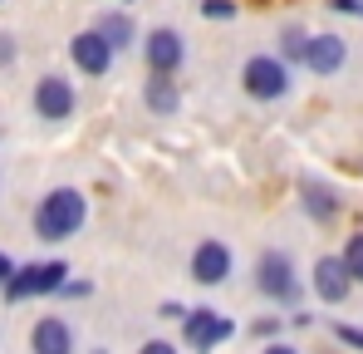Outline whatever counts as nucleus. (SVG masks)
<instances>
[{
	"label": "nucleus",
	"mask_w": 363,
	"mask_h": 354,
	"mask_svg": "<svg viewBox=\"0 0 363 354\" xmlns=\"http://www.w3.org/2000/svg\"><path fill=\"white\" fill-rule=\"evenodd\" d=\"M74 84L64 79V74H45L40 84H35V114L50 118V123H64V118L74 114Z\"/></svg>",
	"instance_id": "nucleus-8"
},
{
	"label": "nucleus",
	"mask_w": 363,
	"mask_h": 354,
	"mask_svg": "<svg viewBox=\"0 0 363 354\" xmlns=\"http://www.w3.org/2000/svg\"><path fill=\"white\" fill-rule=\"evenodd\" d=\"M138 354H182V350L172 345V340H147V345H143Z\"/></svg>",
	"instance_id": "nucleus-22"
},
{
	"label": "nucleus",
	"mask_w": 363,
	"mask_h": 354,
	"mask_svg": "<svg viewBox=\"0 0 363 354\" xmlns=\"http://www.w3.org/2000/svg\"><path fill=\"white\" fill-rule=\"evenodd\" d=\"M344 266H349V276H354V286H363V232H354L349 241H344Z\"/></svg>",
	"instance_id": "nucleus-17"
},
{
	"label": "nucleus",
	"mask_w": 363,
	"mask_h": 354,
	"mask_svg": "<svg viewBox=\"0 0 363 354\" xmlns=\"http://www.w3.org/2000/svg\"><path fill=\"white\" fill-rule=\"evenodd\" d=\"M241 84H245V94L260 99V104L285 99V94H290V64H285L280 55H255V59H245Z\"/></svg>",
	"instance_id": "nucleus-3"
},
{
	"label": "nucleus",
	"mask_w": 363,
	"mask_h": 354,
	"mask_svg": "<svg viewBox=\"0 0 363 354\" xmlns=\"http://www.w3.org/2000/svg\"><path fill=\"white\" fill-rule=\"evenodd\" d=\"M143 99H147V109L157 118H172L182 109V94H177V84H172V74H152L147 89H143Z\"/></svg>",
	"instance_id": "nucleus-14"
},
{
	"label": "nucleus",
	"mask_w": 363,
	"mask_h": 354,
	"mask_svg": "<svg viewBox=\"0 0 363 354\" xmlns=\"http://www.w3.org/2000/svg\"><path fill=\"white\" fill-rule=\"evenodd\" d=\"M260 354H300V350H295L290 340H270V345H265V350H260Z\"/></svg>",
	"instance_id": "nucleus-25"
},
{
	"label": "nucleus",
	"mask_w": 363,
	"mask_h": 354,
	"mask_svg": "<svg viewBox=\"0 0 363 354\" xmlns=\"http://www.w3.org/2000/svg\"><path fill=\"white\" fill-rule=\"evenodd\" d=\"M334 10H344V15H363V0H334Z\"/></svg>",
	"instance_id": "nucleus-27"
},
{
	"label": "nucleus",
	"mask_w": 363,
	"mask_h": 354,
	"mask_svg": "<svg viewBox=\"0 0 363 354\" xmlns=\"http://www.w3.org/2000/svg\"><path fill=\"white\" fill-rule=\"evenodd\" d=\"M344 59H349V45L339 40V35H309V50H304V69L309 74H339L344 69Z\"/></svg>",
	"instance_id": "nucleus-11"
},
{
	"label": "nucleus",
	"mask_w": 363,
	"mask_h": 354,
	"mask_svg": "<svg viewBox=\"0 0 363 354\" xmlns=\"http://www.w3.org/2000/svg\"><path fill=\"white\" fill-rule=\"evenodd\" d=\"M304 50H309V35H304L300 25H285V30H280V55L304 64Z\"/></svg>",
	"instance_id": "nucleus-16"
},
{
	"label": "nucleus",
	"mask_w": 363,
	"mask_h": 354,
	"mask_svg": "<svg viewBox=\"0 0 363 354\" xmlns=\"http://www.w3.org/2000/svg\"><path fill=\"white\" fill-rule=\"evenodd\" d=\"M94 30H99V35H104V40L113 45V50H128V45L138 40V30H133V20H128L123 10H113V15H104V20H99Z\"/></svg>",
	"instance_id": "nucleus-15"
},
{
	"label": "nucleus",
	"mask_w": 363,
	"mask_h": 354,
	"mask_svg": "<svg viewBox=\"0 0 363 354\" xmlns=\"http://www.w3.org/2000/svg\"><path fill=\"white\" fill-rule=\"evenodd\" d=\"M89 354H108V350H89Z\"/></svg>",
	"instance_id": "nucleus-28"
},
{
	"label": "nucleus",
	"mask_w": 363,
	"mask_h": 354,
	"mask_svg": "<svg viewBox=\"0 0 363 354\" xmlns=\"http://www.w3.org/2000/svg\"><path fill=\"white\" fill-rule=\"evenodd\" d=\"M30 350L35 354H74V330L60 315H40L30 330Z\"/></svg>",
	"instance_id": "nucleus-12"
},
{
	"label": "nucleus",
	"mask_w": 363,
	"mask_h": 354,
	"mask_svg": "<svg viewBox=\"0 0 363 354\" xmlns=\"http://www.w3.org/2000/svg\"><path fill=\"white\" fill-rule=\"evenodd\" d=\"M123 5H133V0H123Z\"/></svg>",
	"instance_id": "nucleus-29"
},
{
	"label": "nucleus",
	"mask_w": 363,
	"mask_h": 354,
	"mask_svg": "<svg viewBox=\"0 0 363 354\" xmlns=\"http://www.w3.org/2000/svg\"><path fill=\"white\" fill-rule=\"evenodd\" d=\"M60 295H69V300H89V295H94V281H69Z\"/></svg>",
	"instance_id": "nucleus-21"
},
{
	"label": "nucleus",
	"mask_w": 363,
	"mask_h": 354,
	"mask_svg": "<svg viewBox=\"0 0 363 354\" xmlns=\"http://www.w3.org/2000/svg\"><path fill=\"white\" fill-rule=\"evenodd\" d=\"M255 335H260V340H275V335H280V320H260Z\"/></svg>",
	"instance_id": "nucleus-23"
},
{
	"label": "nucleus",
	"mask_w": 363,
	"mask_h": 354,
	"mask_svg": "<svg viewBox=\"0 0 363 354\" xmlns=\"http://www.w3.org/2000/svg\"><path fill=\"white\" fill-rule=\"evenodd\" d=\"M309 286H314V295H319L324 305H344V300H349V291H354V276H349L344 256H319V261H314Z\"/></svg>",
	"instance_id": "nucleus-7"
},
{
	"label": "nucleus",
	"mask_w": 363,
	"mask_h": 354,
	"mask_svg": "<svg viewBox=\"0 0 363 354\" xmlns=\"http://www.w3.org/2000/svg\"><path fill=\"white\" fill-rule=\"evenodd\" d=\"M300 202H304V212L319 222V227H329L334 217H339V192L329 187V182H314V177H304V187H300Z\"/></svg>",
	"instance_id": "nucleus-13"
},
{
	"label": "nucleus",
	"mask_w": 363,
	"mask_h": 354,
	"mask_svg": "<svg viewBox=\"0 0 363 354\" xmlns=\"http://www.w3.org/2000/svg\"><path fill=\"white\" fill-rule=\"evenodd\" d=\"M84 222H89V202L79 187H55L35 207V236L40 241H69Z\"/></svg>",
	"instance_id": "nucleus-1"
},
{
	"label": "nucleus",
	"mask_w": 363,
	"mask_h": 354,
	"mask_svg": "<svg viewBox=\"0 0 363 354\" xmlns=\"http://www.w3.org/2000/svg\"><path fill=\"white\" fill-rule=\"evenodd\" d=\"M143 55H147V64H152V74H177L186 45H182L177 30H162V25H157V30L143 40Z\"/></svg>",
	"instance_id": "nucleus-10"
},
{
	"label": "nucleus",
	"mask_w": 363,
	"mask_h": 354,
	"mask_svg": "<svg viewBox=\"0 0 363 354\" xmlns=\"http://www.w3.org/2000/svg\"><path fill=\"white\" fill-rule=\"evenodd\" d=\"M231 271H236V256H231L226 241L206 236V241L191 251V281H196V286H226Z\"/></svg>",
	"instance_id": "nucleus-6"
},
{
	"label": "nucleus",
	"mask_w": 363,
	"mask_h": 354,
	"mask_svg": "<svg viewBox=\"0 0 363 354\" xmlns=\"http://www.w3.org/2000/svg\"><path fill=\"white\" fill-rule=\"evenodd\" d=\"M231 335H236V320L221 315V310H211V305H196L182 320V340H186V350H196V354H211L216 345H226Z\"/></svg>",
	"instance_id": "nucleus-4"
},
{
	"label": "nucleus",
	"mask_w": 363,
	"mask_h": 354,
	"mask_svg": "<svg viewBox=\"0 0 363 354\" xmlns=\"http://www.w3.org/2000/svg\"><path fill=\"white\" fill-rule=\"evenodd\" d=\"M201 15L206 20H231L236 15V0H201Z\"/></svg>",
	"instance_id": "nucleus-19"
},
{
	"label": "nucleus",
	"mask_w": 363,
	"mask_h": 354,
	"mask_svg": "<svg viewBox=\"0 0 363 354\" xmlns=\"http://www.w3.org/2000/svg\"><path fill=\"white\" fill-rule=\"evenodd\" d=\"M255 291L275 305H295L300 300V276H295V256L280 246H265L255 256Z\"/></svg>",
	"instance_id": "nucleus-2"
},
{
	"label": "nucleus",
	"mask_w": 363,
	"mask_h": 354,
	"mask_svg": "<svg viewBox=\"0 0 363 354\" xmlns=\"http://www.w3.org/2000/svg\"><path fill=\"white\" fill-rule=\"evenodd\" d=\"M69 59L84 69V74H94V79H104L108 69H113V45L99 35V30H79L74 40H69Z\"/></svg>",
	"instance_id": "nucleus-9"
},
{
	"label": "nucleus",
	"mask_w": 363,
	"mask_h": 354,
	"mask_svg": "<svg viewBox=\"0 0 363 354\" xmlns=\"http://www.w3.org/2000/svg\"><path fill=\"white\" fill-rule=\"evenodd\" d=\"M157 315H162V320H186L191 310H186L182 300H162V305H157Z\"/></svg>",
	"instance_id": "nucleus-20"
},
{
	"label": "nucleus",
	"mask_w": 363,
	"mask_h": 354,
	"mask_svg": "<svg viewBox=\"0 0 363 354\" xmlns=\"http://www.w3.org/2000/svg\"><path fill=\"white\" fill-rule=\"evenodd\" d=\"M334 340H339V345H349V350H363V325L334 320Z\"/></svg>",
	"instance_id": "nucleus-18"
},
{
	"label": "nucleus",
	"mask_w": 363,
	"mask_h": 354,
	"mask_svg": "<svg viewBox=\"0 0 363 354\" xmlns=\"http://www.w3.org/2000/svg\"><path fill=\"white\" fill-rule=\"evenodd\" d=\"M69 286V266L64 261H35V266H20L5 286V300H30V295H60Z\"/></svg>",
	"instance_id": "nucleus-5"
},
{
	"label": "nucleus",
	"mask_w": 363,
	"mask_h": 354,
	"mask_svg": "<svg viewBox=\"0 0 363 354\" xmlns=\"http://www.w3.org/2000/svg\"><path fill=\"white\" fill-rule=\"evenodd\" d=\"M10 59H15V40H10V35H0V64H10Z\"/></svg>",
	"instance_id": "nucleus-26"
},
{
	"label": "nucleus",
	"mask_w": 363,
	"mask_h": 354,
	"mask_svg": "<svg viewBox=\"0 0 363 354\" xmlns=\"http://www.w3.org/2000/svg\"><path fill=\"white\" fill-rule=\"evenodd\" d=\"M15 271H20V266H15V261L0 251V286H10V276H15Z\"/></svg>",
	"instance_id": "nucleus-24"
}]
</instances>
